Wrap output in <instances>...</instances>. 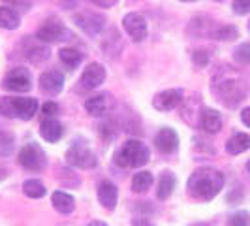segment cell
Wrapping results in <instances>:
<instances>
[{
  "mask_svg": "<svg viewBox=\"0 0 250 226\" xmlns=\"http://www.w3.org/2000/svg\"><path fill=\"white\" fill-rule=\"evenodd\" d=\"M87 226H107L105 223H102V221H92V223H88Z\"/></svg>",
  "mask_w": 250,
  "mask_h": 226,
  "instance_id": "cell-40",
  "label": "cell"
},
{
  "mask_svg": "<svg viewBox=\"0 0 250 226\" xmlns=\"http://www.w3.org/2000/svg\"><path fill=\"white\" fill-rule=\"evenodd\" d=\"M40 89L47 94H59L64 89V75L57 70H49L40 75Z\"/></svg>",
  "mask_w": 250,
  "mask_h": 226,
  "instance_id": "cell-16",
  "label": "cell"
},
{
  "mask_svg": "<svg viewBox=\"0 0 250 226\" xmlns=\"http://www.w3.org/2000/svg\"><path fill=\"white\" fill-rule=\"evenodd\" d=\"M192 226H209V225H203V223H198V225H192Z\"/></svg>",
  "mask_w": 250,
  "mask_h": 226,
  "instance_id": "cell-43",
  "label": "cell"
},
{
  "mask_svg": "<svg viewBox=\"0 0 250 226\" xmlns=\"http://www.w3.org/2000/svg\"><path fill=\"white\" fill-rule=\"evenodd\" d=\"M216 26L213 25V21L209 17H196L190 21V26H188V32L194 34V36H211L213 30Z\"/></svg>",
  "mask_w": 250,
  "mask_h": 226,
  "instance_id": "cell-22",
  "label": "cell"
},
{
  "mask_svg": "<svg viewBox=\"0 0 250 226\" xmlns=\"http://www.w3.org/2000/svg\"><path fill=\"white\" fill-rule=\"evenodd\" d=\"M92 4H96L98 8H111V6H115L119 0H90Z\"/></svg>",
  "mask_w": 250,
  "mask_h": 226,
  "instance_id": "cell-37",
  "label": "cell"
},
{
  "mask_svg": "<svg viewBox=\"0 0 250 226\" xmlns=\"http://www.w3.org/2000/svg\"><path fill=\"white\" fill-rule=\"evenodd\" d=\"M57 177L61 179V183L66 185V187H77L79 185V177L74 176V172H70L68 168H61L59 172H57Z\"/></svg>",
  "mask_w": 250,
  "mask_h": 226,
  "instance_id": "cell-31",
  "label": "cell"
},
{
  "mask_svg": "<svg viewBox=\"0 0 250 226\" xmlns=\"http://www.w3.org/2000/svg\"><path fill=\"white\" fill-rule=\"evenodd\" d=\"M134 226H152L150 223H147V221H136L134 223Z\"/></svg>",
  "mask_w": 250,
  "mask_h": 226,
  "instance_id": "cell-41",
  "label": "cell"
},
{
  "mask_svg": "<svg viewBox=\"0 0 250 226\" xmlns=\"http://www.w3.org/2000/svg\"><path fill=\"white\" fill-rule=\"evenodd\" d=\"M231 8L237 15H245V13L250 12V0H233Z\"/></svg>",
  "mask_w": 250,
  "mask_h": 226,
  "instance_id": "cell-35",
  "label": "cell"
},
{
  "mask_svg": "<svg viewBox=\"0 0 250 226\" xmlns=\"http://www.w3.org/2000/svg\"><path fill=\"white\" fill-rule=\"evenodd\" d=\"M249 149H250V136L249 134H243V132L233 134L231 138L228 139V143H226V151L229 155H241V153H245V151Z\"/></svg>",
  "mask_w": 250,
  "mask_h": 226,
  "instance_id": "cell-21",
  "label": "cell"
},
{
  "mask_svg": "<svg viewBox=\"0 0 250 226\" xmlns=\"http://www.w3.org/2000/svg\"><path fill=\"white\" fill-rule=\"evenodd\" d=\"M241 121L250 128V108H245V110L241 112Z\"/></svg>",
  "mask_w": 250,
  "mask_h": 226,
  "instance_id": "cell-38",
  "label": "cell"
},
{
  "mask_svg": "<svg viewBox=\"0 0 250 226\" xmlns=\"http://www.w3.org/2000/svg\"><path fill=\"white\" fill-rule=\"evenodd\" d=\"M200 126L207 132V134H216V132H220V128H222V115L216 112V110L203 108L201 119H200Z\"/></svg>",
  "mask_w": 250,
  "mask_h": 226,
  "instance_id": "cell-17",
  "label": "cell"
},
{
  "mask_svg": "<svg viewBox=\"0 0 250 226\" xmlns=\"http://www.w3.org/2000/svg\"><path fill=\"white\" fill-rule=\"evenodd\" d=\"M19 164L28 170V172H42L45 168V153L38 143H26L23 149L19 151Z\"/></svg>",
  "mask_w": 250,
  "mask_h": 226,
  "instance_id": "cell-7",
  "label": "cell"
},
{
  "mask_svg": "<svg viewBox=\"0 0 250 226\" xmlns=\"http://www.w3.org/2000/svg\"><path fill=\"white\" fill-rule=\"evenodd\" d=\"M42 113L43 115H55V113H59V106L55 104V102H45L43 106H42Z\"/></svg>",
  "mask_w": 250,
  "mask_h": 226,
  "instance_id": "cell-36",
  "label": "cell"
},
{
  "mask_svg": "<svg viewBox=\"0 0 250 226\" xmlns=\"http://www.w3.org/2000/svg\"><path fill=\"white\" fill-rule=\"evenodd\" d=\"M183 96H185L183 89H166L152 98V106L158 112H171L183 104V100H185Z\"/></svg>",
  "mask_w": 250,
  "mask_h": 226,
  "instance_id": "cell-11",
  "label": "cell"
},
{
  "mask_svg": "<svg viewBox=\"0 0 250 226\" xmlns=\"http://www.w3.org/2000/svg\"><path fill=\"white\" fill-rule=\"evenodd\" d=\"M233 59H235L239 64H249L250 63V42L239 45L237 49H235V53H233Z\"/></svg>",
  "mask_w": 250,
  "mask_h": 226,
  "instance_id": "cell-32",
  "label": "cell"
},
{
  "mask_svg": "<svg viewBox=\"0 0 250 226\" xmlns=\"http://www.w3.org/2000/svg\"><path fill=\"white\" fill-rule=\"evenodd\" d=\"M74 23L88 36H98L105 28V17L96 12H77L74 15Z\"/></svg>",
  "mask_w": 250,
  "mask_h": 226,
  "instance_id": "cell-10",
  "label": "cell"
},
{
  "mask_svg": "<svg viewBox=\"0 0 250 226\" xmlns=\"http://www.w3.org/2000/svg\"><path fill=\"white\" fill-rule=\"evenodd\" d=\"M241 196H243V190H241V187H235V192H233V194H229V196H228V202H235V200H241Z\"/></svg>",
  "mask_w": 250,
  "mask_h": 226,
  "instance_id": "cell-39",
  "label": "cell"
},
{
  "mask_svg": "<svg viewBox=\"0 0 250 226\" xmlns=\"http://www.w3.org/2000/svg\"><path fill=\"white\" fill-rule=\"evenodd\" d=\"M105 68L98 63H90L83 70V74H81V79H79V83H81V87L83 89H96L100 87L102 83L105 81Z\"/></svg>",
  "mask_w": 250,
  "mask_h": 226,
  "instance_id": "cell-14",
  "label": "cell"
},
{
  "mask_svg": "<svg viewBox=\"0 0 250 226\" xmlns=\"http://www.w3.org/2000/svg\"><path fill=\"white\" fill-rule=\"evenodd\" d=\"M152 181H154V177L150 172H138L132 179V190L138 192V194H143L150 188Z\"/></svg>",
  "mask_w": 250,
  "mask_h": 226,
  "instance_id": "cell-26",
  "label": "cell"
},
{
  "mask_svg": "<svg viewBox=\"0 0 250 226\" xmlns=\"http://www.w3.org/2000/svg\"><path fill=\"white\" fill-rule=\"evenodd\" d=\"M23 192L28 198H43L45 196V187L38 179H28V181L23 183Z\"/></svg>",
  "mask_w": 250,
  "mask_h": 226,
  "instance_id": "cell-28",
  "label": "cell"
},
{
  "mask_svg": "<svg viewBox=\"0 0 250 226\" xmlns=\"http://www.w3.org/2000/svg\"><path fill=\"white\" fill-rule=\"evenodd\" d=\"M213 92L228 108H237L249 96V83L231 66H222L213 75Z\"/></svg>",
  "mask_w": 250,
  "mask_h": 226,
  "instance_id": "cell-1",
  "label": "cell"
},
{
  "mask_svg": "<svg viewBox=\"0 0 250 226\" xmlns=\"http://www.w3.org/2000/svg\"><path fill=\"white\" fill-rule=\"evenodd\" d=\"M224 183L226 179L222 172H218L216 168L201 166L198 170H194L192 176L188 177V196L198 202H209L224 188Z\"/></svg>",
  "mask_w": 250,
  "mask_h": 226,
  "instance_id": "cell-2",
  "label": "cell"
},
{
  "mask_svg": "<svg viewBox=\"0 0 250 226\" xmlns=\"http://www.w3.org/2000/svg\"><path fill=\"white\" fill-rule=\"evenodd\" d=\"M228 226H250V213L249 211H235L229 215Z\"/></svg>",
  "mask_w": 250,
  "mask_h": 226,
  "instance_id": "cell-30",
  "label": "cell"
},
{
  "mask_svg": "<svg viewBox=\"0 0 250 226\" xmlns=\"http://www.w3.org/2000/svg\"><path fill=\"white\" fill-rule=\"evenodd\" d=\"M4 177H6V170H4V168H2V166H0V181H2V179H4Z\"/></svg>",
  "mask_w": 250,
  "mask_h": 226,
  "instance_id": "cell-42",
  "label": "cell"
},
{
  "mask_svg": "<svg viewBox=\"0 0 250 226\" xmlns=\"http://www.w3.org/2000/svg\"><path fill=\"white\" fill-rule=\"evenodd\" d=\"M211 38L220 40V42H233L235 38H239V30L233 25L216 26L213 30V34H211Z\"/></svg>",
  "mask_w": 250,
  "mask_h": 226,
  "instance_id": "cell-27",
  "label": "cell"
},
{
  "mask_svg": "<svg viewBox=\"0 0 250 226\" xmlns=\"http://www.w3.org/2000/svg\"><path fill=\"white\" fill-rule=\"evenodd\" d=\"M154 145L164 155H171V153H175L179 149V136H177V132L173 128L166 126L154 136Z\"/></svg>",
  "mask_w": 250,
  "mask_h": 226,
  "instance_id": "cell-15",
  "label": "cell"
},
{
  "mask_svg": "<svg viewBox=\"0 0 250 226\" xmlns=\"http://www.w3.org/2000/svg\"><path fill=\"white\" fill-rule=\"evenodd\" d=\"M6 6L13 8L15 12H28L32 8V0H2Z\"/></svg>",
  "mask_w": 250,
  "mask_h": 226,
  "instance_id": "cell-34",
  "label": "cell"
},
{
  "mask_svg": "<svg viewBox=\"0 0 250 226\" xmlns=\"http://www.w3.org/2000/svg\"><path fill=\"white\" fill-rule=\"evenodd\" d=\"M181 2H196V0H181Z\"/></svg>",
  "mask_w": 250,
  "mask_h": 226,
  "instance_id": "cell-45",
  "label": "cell"
},
{
  "mask_svg": "<svg viewBox=\"0 0 250 226\" xmlns=\"http://www.w3.org/2000/svg\"><path fill=\"white\" fill-rule=\"evenodd\" d=\"M21 49L25 53V59L32 64H43L51 57V49L45 45V42H42L40 38L26 36L21 42Z\"/></svg>",
  "mask_w": 250,
  "mask_h": 226,
  "instance_id": "cell-9",
  "label": "cell"
},
{
  "mask_svg": "<svg viewBox=\"0 0 250 226\" xmlns=\"http://www.w3.org/2000/svg\"><path fill=\"white\" fill-rule=\"evenodd\" d=\"M66 160L70 166L79 168V170H92L98 164L96 155L88 149L85 143H74L70 149L66 151Z\"/></svg>",
  "mask_w": 250,
  "mask_h": 226,
  "instance_id": "cell-6",
  "label": "cell"
},
{
  "mask_svg": "<svg viewBox=\"0 0 250 226\" xmlns=\"http://www.w3.org/2000/svg\"><path fill=\"white\" fill-rule=\"evenodd\" d=\"M15 151V139L8 132H0V157H10Z\"/></svg>",
  "mask_w": 250,
  "mask_h": 226,
  "instance_id": "cell-29",
  "label": "cell"
},
{
  "mask_svg": "<svg viewBox=\"0 0 250 226\" xmlns=\"http://www.w3.org/2000/svg\"><path fill=\"white\" fill-rule=\"evenodd\" d=\"M119 198V188L113 185L111 181H102L98 185V200L105 209H115Z\"/></svg>",
  "mask_w": 250,
  "mask_h": 226,
  "instance_id": "cell-18",
  "label": "cell"
},
{
  "mask_svg": "<svg viewBox=\"0 0 250 226\" xmlns=\"http://www.w3.org/2000/svg\"><path fill=\"white\" fill-rule=\"evenodd\" d=\"M62 134H64V128L57 119H51L49 117V119L42 121V125H40V136L45 139V141L55 143V141H59V139L62 138Z\"/></svg>",
  "mask_w": 250,
  "mask_h": 226,
  "instance_id": "cell-19",
  "label": "cell"
},
{
  "mask_svg": "<svg viewBox=\"0 0 250 226\" xmlns=\"http://www.w3.org/2000/svg\"><path fill=\"white\" fill-rule=\"evenodd\" d=\"M38 112L36 98H28V96H4L0 98V113L8 119H21L28 121L32 119Z\"/></svg>",
  "mask_w": 250,
  "mask_h": 226,
  "instance_id": "cell-4",
  "label": "cell"
},
{
  "mask_svg": "<svg viewBox=\"0 0 250 226\" xmlns=\"http://www.w3.org/2000/svg\"><path fill=\"white\" fill-rule=\"evenodd\" d=\"M36 38H40L42 42H47V44H57V42H66L72 38L70 28L64 25L61 19L57 17H49L45 19L36 32Z\"/></svg>",
  "mask_w": 250,
  "mask_h": 226,
  "instance_id": "cell-5",
  "label": "cell"
},
{
  "mask_svg": "<svg viewBox=\"0 0 250 226\" xmlns=\"http://www.w3.org/2000/svg\"><path fill=\"white\" fill-rule=\"evenodd\" d=\"M249 30H250V21H249Z\"/></svg>",
  "mask_w": 250,
  "mask_h": 226,
  "instance_id": "cell-46",
  "label": "cell"
},
{
  "mask_svg": "<svg viewBox=\"0 0 250 226\" xmlns=\"http://www.w3.org/2000/svg\"><path fill=\"white\" fill-rule=\"evenodd\" d=\"M21 25V17L10 6H0V28L4 30H15Z\"/></svg>",
  "mask_w": 250,
  "mask_h": 226,
  "instance_id": "cell-24",
  "label": "cell"
},
{
  "mask_svg": "<svg viewBox=\"0 0 250 226\" xmlns=\"http://www.w3.org/2000/svg\"><path fill=\"white\" fill-rule=\"evenodd\" d=\"M150 151L139 139H128L123 147L115 153V162L121 168H141L149 162Z\"/></svg>",
  "mask_w": 250,
  "mask_h": 226,
  "instance_id": "cell-3",
  "label": "cell"
},
{
  "mask_svg": "<svg viewBox=\"0 0 250 226\" xmlns=\"http://www.w3.org/2000/svg\"><path fill=\"white\" fill-rule=\"evenodd\" d=\"M247 170H249V172H250V160H249V162H247Z\"/></svg>",
  "mask_w": 250,
  "mask_h": 226,
  "instance_id": "cell-44",
  "label": "cell"
},
{
  "mask_svg": "<svg viewBox=\"0 0 250 226\" xmlns=\"http://www.w3.org/2000/svg\"><path fill=\"white\" fill-rule=\"evenodd\" d=\"M123 26L134 42H143L147 38V21L141 13H126L125 19H123Z\"/></svg>",
  "mask_w": 250,
  "mask_h": 226,
  "instance_id": "cell-12",
  "label": "cell"
},
{
  "mask_svg": "<svg viewBox=\"0 0 250 226\" xmlns=\"http://www.w3.org/2000/svg\"><path fill=\"white\" fill-rule=\"evenodd\" d=\"M59 59L62 61L64 66H68V68H77L79 64L83 63V53H79V51L74 49V47H62V49L59 51Z\"/></svg>",
  "mask_w": 250,
  "mask_h": 226,
  "instance_id": "cell-25",
  "label": "cell"
},
{
  "mask_svg": "<svg viewBox=\"0 0 250 226\" xmlns=\"http://www.w3.org/2000/svg\"><path fill=\"white\" fill-rule=\"evenodd\" d=\"M113 106H115V102H113L109 92L96 94V96H90V98L85 100V110L92 117H104V115H107L113 110Z\"/></svg>",
  "mask_w": 250,
  "mask_h": 226,
  "instance_id": "cell-13",
  "label": "cell"
},
{
  "mask_svg": "<svg viewBox=\"0 0 250 226\" xmlns=\"http://www.w3.org/2000/svg\"><path fill=\"white\" fill-rule=\"evenodd\" d=\"M192 61H194V64L196 66H200V68H203V66H207L209 64V61H211V53L207 49H198L192 53Z\"/></svg>",
  "mask_w": 250,
  "mask_h": 226,
  "instance_id": "cell-33",
  "label": "cell"
},
{
  "mask_svg": "<svg viewBox=\"0 0 250 226\" xmlns=\"http://www.w3.org/2000/svg\"><path fill=\"white\" fill-rule=\"evenodd\" d=\"M2 87L6 90H13V92H26L32 89V75L26 68H13L2 79Z\"/></svg>",
  "mask_w": 250,
  "mask_h": 226,
  "instance_id": "cell-8",
  "label": "cell"
},
{
  "mask_svg": "<svg viewBox=\"0 0 250 226\" xmlns=\"http://www.w3.org/2000/svg\"><path fill=\"white\" fill-rule=\"evenodd\" d=\"M175 183H177V179L171 172H164L162 176H160V179H158V187H156V196H158V200H167V198L171 196L173 188H175Z\"/></svg>",
  "mask_w": 250,
  "mask_h": 226,
  "instance_id": "cell-23",
  "label": "cell"
},
{
  "mask_svg": "<svg viewBox=\"0 0 250 226\" xmlns=\"http://www.w3.org/2000/svg\"><path fill=\"white\" fill-rule=\"evenodd\" d=\"M51 202H53V207L62 215H70L75 209V200L74 196H70L68 192H62V190H57L53 192L51 196Z\"/></svg>",
  "mask_w": 250,
  "mask_h": 226,
  "instance_id": "cell-20",
  "label": "cell"
}]
</instances>
